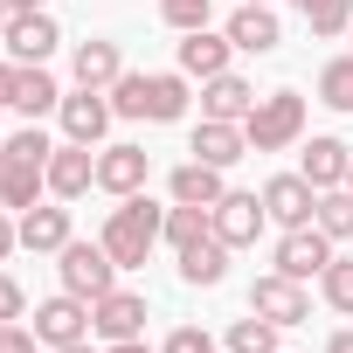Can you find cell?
Masks as SVG:
<instances>
[{
	"mask_svg": "<svg viewBox=\"0 0 353 353\" xmlns=\"http://www.w3.org/2000/svg\"><path fill=\"white\" fill-rule=\"evenodd\" d=\"M159 236H166V208H152L145 194H125V201L104 215V236H97V243L111 250V263H118V270H139V263L152 256V243H159Z\"/></svg>",
	"mask_w": 353,
	"mask_h": 353,
	"instance_id": "obj_1",
	"label": "cell"
},
{
	"mask_svg": "<svg viewBox=\"0 0 353 353\" xmlns=\"http://www.w3.org/2000/svg\"><path fill=\"white\" fill-rule=\"evenodd\" d=\"M243 132H250V152H291L305 139V97L298 90H263L250 104Z\"/></svg>",
	"mask_w": 353,
	"mask_h": 353,
	"instance_id": "obj_2",
	"label": "cell"
},
{
	"mask_svg": "<svg viewBox=\"0 0 353 353\" xmlns=\"http://www.w3.org/2000/svg\"><path fill=\"white\" fill-rule=\"evenodd\" d=\"M56 256H63V263H56V270H63V291H77V298H90V305L118 284V263H111L104 243H77V236H70Z\"/></svg>",
	"mask_w": 353,
	"mask_h": 353,
	"instance_id": "obj_3",
	"label": "cell"
},
{
	"mask_svg": "<svg viewBox=\"0 0 353 353\" xmlns=\"http://www.w3.org/2000/svg\"><path fill=\"white\" fill-rule=\"evenodd\" d=\"M250 312H263L270 325H312V291H305L298 277L270 270V277L250 284Z\"/></svg>",
	"mask_w": 353,
	"mask_h": 353,
	"instance_id": "obj_4",
	"label": "cell"
},
{
	"mask_svg": "<svg viewBox=\"0 0 353 353\" xmlns=\"http://www.w3.org/2000/svg\"><path fill=\"white\" fill-rule=\"evenodd\" d=\"M332 250H339V243H332L319 222H305V229H284V236H277V270H284V277H298V284H305V277H325Z\"/></svg>",
	"mask_w": 353,
	"mask_h": 353,
	"instance_id": "obj_5",
	"label": "cell"
},
{
	"mask_svg": "<svg viewBox=\"0 0 353 353\" xmlns=\"http://www.w3.org/2000/svg\"><path fill=\"white\" fill-rule=\"evenodd\" d=\"M8 63H49L56 56V42H63V28H56V14L49 8H21L14 21H8Z\"/></svg>",
	"mask_w": 353,
	"mask_h": 353,
	"instance_id": "obj_6",
	"label": "cell"
},
{
	"mask_svg": "<svg viewBox=\"0 0 353 353\" xmlns=\"http://www.w3.org/2000/svg\"><path fill=\"white\" fill-rule=\"evenodd\" d=\"M56 118H63V139L97 145V139L111 132V118H118V111H111V90H83V83H77V90L56 104Z\"/></svg>",
	"mask_w": 353,
	"mask_h": 353,
	"instance_id": "obj_7",
	"label": "cell"
},
{
	"mask_svg": "<svg viewBox=\"0 0 353 353\" xmlns=\"http://www.w3.org/2000/svg\"><path fill=\"white\" fill-rule=\"evenodd\" d=\"M35 339H42V346H77V339H90V298L56 291L49 305H35Z\"/></svg>",
	"mask_w": 353,
	"mask_h": 353,
	"instance_id": "obj_8",
	"label": "cell"
},
{
	"mask_svg": "<svg viewBox=\"0 0 353 353\" xmlns=\"http://www.w3.org/2000/svg\"><path fill=\"white\" fill-rule=\"evenodd\" d=\"M90 188H97V145L63 139V145L49 152V194H56V201H83Z\"/></svg>",
	"mask_w": 353,
	"mask_h": 353,
	"instance_id": "obj_9",
	"label": "cell"
},
{
	"mask_svg": "<svg viewBox=\"0 0 353 353\" xmlns=\"http://www.w3.org/2000/svg\"><path fill=\"white\" fill-rule=\"evenodd\" d=\"M312 208H319V188L305 181V173H277V181H263V215L277 229H305Z\"/></svg>",
	"mask_w": 353,
	"mask_h": 353,
	"instance_id": "obj_10",
	"label": "cell"
},
{
	"mask_svg": "<svg viewBox=\"0 0 353 353\" xmlns=\"http://www.w3.org/2000/svg\"><path fill=\"white\" fill-rule=\"evenodd\" d=\"M346 166H353V145L346 139H298V173H305V181L325 194V188H346Z\"/></svg>",
	"mask_w": 353,
	"mask_h": 353,
	"instance_id": "obj_11",
	"label": "cell"
},
{
	"mask_svg": "<svg viewBox=\"0 0 353 353\" xmlns=\"http://www.w3.org/2000/svg\"><path fill=\"white\" fill-rule=\"evenodd\" d=\"M263 222H270V215H263V194H236V188H229V194L215 201V236H222L229 250H250V243L263 236Z\"/></svg>",
	"mask_w": 353,
	"mask_h": 353,
	"instance_id": "obj_12",
	"label": "cell"
},
{
	"mask_svg": "<svg viewBox=\"0 0 353 353\" xmlns=\"http://www.w3.org/2000/svg\"><path fill=\"white\" fill-rule=\"evenodd\" d=\"M90 332H97V339H139V332H145V298L111 284V291L90 305Z\"/></svg>",
	"mask_w": 353,
	"mask_h": 353,
	"instance_id": "obj_13",
	"label": "cell"
},
{
	"mask_svg": "<svg viewBox=\"0 0 353 353\" xmlns=\"http://www.w3.org/2000/svg\"><path fill=\"white\" fill-rule=\"evenodd\" d=\"M145 173H152V159H145V145H104L97 152V188L104 194H145Z\"/></svg>",
	"mask_w": 353,
	"mask_h": 353,
	"instance_id": "obj_14",
	"label": "cell"
},
{
	"mask_svg": "<svg viewBox=\"0 0 353 353\" xmlns=\"http://www.w3.org/2000/svg\"><path fill=\"white\" fill-rule=\"evenodd\" d=\"M222 35L236 42V56H270V49L284 42L277 14H270V8H256V0H243V8L229 14V28H222Z\"/></svg>",
	"mask_w": 353,
	"mask_h": 353,
	"instance_id": "obj_15",
	"label": "cell"
},
{
	"mask_svg": "<svg viewBox=\"0 0 353 353\" xmlns=\"http://www.w3.org/2000/svg\"><path fill=\"white\" fill-rule=\"evenodd\" d=\"M229 56H236V42L229 35H208V28H188L181 35V49H173V63H181V77H222L229 70Z\"/></svg>",
	"mask_w": 353,
	"mask_h": 353,
	"instance_id": "obj_16",
	"label": "cell"
},
{
	"mask_svg": "<svg viewBox=\"0 0 353 353\" xmlns=\"http://www.w3.org/2000/svg\"><path fill=\"white\" fill-rule=\"evenodd\" d=\"M63 104V83L42 70V63H21L14 70V90H8V111H21V118H49Z\"/></svg>",
	"mask_w": 353,
	"mask_h": 353,
	"instance_id": "obj_17",
	"label": "cell"
},
{
	"mask_svg": "<svg viewBox=\"0 0 353 353\" xmlns=\"http://www.w3.org/2000/svg\"><path fill=\"white\" fill-rule=\"evenodd\" d=\"M188 152L229 173V166H236V159L250 152V132H243V125H229V118H201V125H194V145H188Z\"/></svg>",
	"mask_w": 353,
	"mask_h": 353,
	"instance_id": "obj_18",
	"label": "cell"
},
{
	"mask_svg": "<svg viewBox=\"0 0 353 353\" xmlns=\"http://www.w3.org/2000/svg\"><path fill=\"white\" fill-rule=\"evenodd\" d=\"M166 194L181 201V208H215L229 188H222V166H208V159H188V166H173Z\"/></svg>",
	"mask_w": 353,
	"mask_h": 353,
	"instance_id": "obj_19",
	"label": "cell"
},
{
	"mask_svg": "<svg viewBox=\"0 0 353 353\" xmlns=\"http://www.w3.org/2000/svg\"><path fill=\"white\" fill-rule=\"evenodd\" d=\"M70 70H77V83H83V90H111V83L125 77V56H118V42H104V35H90V42H77V56H70Z\"/></svg>",
	"mask_w": 353,
	"mask_h": 353,
	"instance_id": "obj_20",
	"label": "cell"
},
{
	"mask_svg": "<svg viewBox=\"0 0 353 353\" xmlns=\"http://www.w3.org/2000/svg\"><path fill=\"white\" fill-rule=\"evenodd\" d=\"M70 243V208H56V201H35V208H21V250H35V256H56Z\"/></svg>",
	"mask_w": 353,
	"mask_h": 353,
	"instance_id": "obj_21",
	"label": "cell"
},
{
	"mask_svg": "<svg viewBox=\"0 0 353 353\" xmlns=\"http://www.w3.org/2000/svg\"><path fill=\"white\" fill-rule=\"evenodd\" d=\"M250 104H256V90H250L236 70H222V77H208V83H201V118H229V125H243V118H250Z\"/></svg>",
	"mask_w": 353,
	"mask_h": 353,
	"instance_id": "obj_22",
	"label": "cell"
},
{
	"mask_svg": "<svg viewBox=\"0 0 353 353\" xmlns=\"http://www.w3.org/2000/svg\"><path fill=\"white\" fill-rule=\"evenodd\" d=\"M222 277H229V243L208 229L201 243H188V250H181V284L208 291V284H222Z\"/></svg>",
	"mask_w": 353,
	"mask_h": 353,
	"instance_id": "obj_23",
	"label": "cell"
},
{
	"mask_svg": "<svg viewBox=\"0 0 353 353\" xmlns=\"http://www.w3.org/2000/svg\"><path fill=\"white\" fill-rule=\"evenodd\" d=\"M145 118H152V125L188 118V77H181V70H159V77H145Z\"/></svg>",
	"mask_w": 353,
	"mask_h": 353,
	"instance_id": "obj_24",
	"label": "cell"
},
{
	"mask_svg": "<svg viewBox=\"0 0 353 353\" xmlns=\"http://www.w3.org/2000/svg\"><path fill=\"white\" fill-rule=\"evenodd\" d=\"M49 194V166H0V201L8 208H35Z\"/></svg>",
	"mask_w": 353,
	"mask_h": 353,
	"instance_id": "obj_25",
	"label": "cell"
},
{
	"mask_svg": "<svg viewBox=\"0 0 353 353\" xmlns=\"http://www.w3.org/2000/svg\"><path fill=\"white\" fill-rule=\"evenodd\" d=\"M312 222H319L332 243H353V188H325L319 208H312Z\"/></svg>",
	"mask_w": 353,
	"mask_h": 353,
	"instance_id": "obj_26",
	"label": "cell"
},
{
	"mask_svg": "<svg viewBox=\"0 0 353 353\" xmlns=\"http://www.w3.org/2000/svg\"><path fill=\"white\" fill-rule=\"evenodd\" d=\"M291 8L305 14L312 35H346L353 28V0H291Z\"/></svg>",
	"mask_w": 353,
	"mask_h": 353,
	"instance_id": "obj_27",
	"label": "cell"
},
{
	"mask_svg": "<svg viewBox=\"0 0 353 353\" xmlns=\"http://www.w3.org/2000/svg\"><path fill=\"white\" fill-rule=\"evenodd\" d=\"M208 229H215V208H181V201H173V208H166V236H159V243L188 250V243H201Z\"/></svg>",
	"mask_w": 353,
	"mask_h": 353,
	"instance_id": "obj_28",
	"label": "cell"
},
{
	"mask_svg": "<svg viewBox=\"0 0 353 353\" xmlns=\"http://www.w3.org/2000/svg\"><path fill=\"white\" fill-rule=\"evenodd\" d=\"M277 332H284V325H270L263 312H250V319L229 325V353H277Z\"/></svg>",
	"mask_w": 353,
	"mask_h": 353,
	"instance_id": "obj_29",
	"label": "cell"
},
{
	"mask_svg": "<svg viewBox=\"0 0 353 353\" xmlns=\"http://www.w3.org/2000/svg\"><path fill=\"white\" fill-rule=\"evenodd\" d=\"M49 152H56V145H49V132H42V125H28V132H14L8 145H0V166H49Z\"/></svg>",
	"mask_w": 353,
	"mask_h": 353,
	"instance_id": "obj_30",
	"label": "cell"
},
{
	"mask_svg": "<svg viewBox=\"0 0 353 353\" xmlns=\"http://www.w3.org/2000/svg\"><path fill=\"white\" fill-rule=\"evenodd\" d=\"M319 298H325L339 319H353V256H332V263H325V277H319Z\"/></svg>",
	"mask_w": 353,
	"mask_h": 353,
	"instance_id": "obj_31",
	"label": "cell"
},
{
	"mask_svg": "<svg viewBox=\"0 0 353 353\" xmlns=\"http://www.w3.org/2000/svg\"><path fill=\"white\" fill-rule=\"evenodd\" d=\"M319 104H332V111H353V56H332V63L319 70Z\"/></svg>",
	"mask_w": 353,
	"mask_h": 353,
	"instance_id": "obj_32",
	"label": "cell"
},
{
	"mask_svg": "<svg viewBox=\"0 0 353 353\" xmlns=\"http://www.w3.org/2000/svg\"><path fill=\"white\" fill-rule=\"evenodd\" d=\"M111 111H118V118H145V70H125V77L111 83Z\"/></svg>",
	"mask_w": 353,
	"mask_h": 353,
	"instance_id": "obj_33",
	"label": "cell"
},
{
	"mask_svg": "<svg viewBox=\"0 0 353 353\" xmlns=\"http://www.w3.org/2000/svg\"><path fill=\"white\" fill-rule=\"evenodd\" d=\"M159 14H166V28H208V14H215V0H159Z\"/></svg>",
	"mask_w": 353,
	"mask_h": 353,
	"instance_id": "obj_34",
	"label": "cell"
},
{
	"mask_svg": "<svg viewBox=\"0 0 353 353\" xmlns=\"http://www.w3.org/2000/svg\"><path fill=\"white\" fill-rule=\"evenodd\" d=\"M159 353H215V339H208V332H201V325H173V332H166V346H159Z\"/></svg>",
	"mask_w": 353,
	"mask_h": 353,
	"instance_id": "obj_35",
	"label": "cell"
},
{
	"mask_svg": "<svg viewBox=\"0 0 353 353\" xmlns=\"http://www.w3.org/2000/svg\"><path fill=\"white\" fill-rule=\"evenodd\" d=\"M21 312H28V291H21V284H14L8 270H0V325H14Z\"/></svg>",
	"mask_w": 353,
	"mask_h": 353,
	"instance_id": "obj_36",
	"label": "cell"
},
{
	"mask_svg": "<svg viewBox=\"0 0 353 353\" xmlns=\"http://www.w3.org/2000/svg\"><path fill=\"white\" fill-rule=\"evenodd\" d=\"M35 346H42V339H35V332H28L21 319H14L8 332H0V353H35Z\"/></svg>",
	"mask_w": 353,
	"mask_h": 353,
	"instance_id": "obj_37",
	"label": "cell"
},
{
	"mask_svg": "<svg viewBox=\"0 0 353 353\" xmlns=\"http://www.w3.org/2000/svg\"><path fill=\"white\" fill-rule=\"evenodd\" d=\"M14 250H21V222H8V215H0V263H8Z\"/></svg>",
	"mask_w": 353,
	"mask_h": 353,
	"instance_id": "obj_38",
	"label": "cell"
},
{
	"mask_svg": "<svg viewBox=\"0 0 353 353\" xmlns=\"http://www.w3.org/2000/svg\"><path fill=\"white\" fill-rule=\"evenodd\" d=\"M325 353H353V325H346V332H332V339H325Z\"/></svg>",
	"mask_w": 353,
	"mask_h": 353,
	"instance_id": "obj_39",
	"label": "cell"
},
{
	"mask_svg": "<svg viewBox=\"0 0 353 353\" xmlns=\"http://www.w3.org/2000/svg\"><path fill=\"white\" fill-rule=\"evenodd\" d=\"M14 70L21 63H0V104H8V90H14Z\"/></svg>",
	"mask_w": 353,
	"mask_h": 353,
	"instance_id": "obj_40",
	"label": "cell"
},
{
	"mask_svg": "<svg viewBox=\"0 0 353 353\" xmlns=\"http://www.w3.org/2000/svg\"><path fill=\"white\" fill-rule=\"evenodd\" d=\"M111 353H152L145 339H111Z\"/></svg>",
	"mask_w": 353,
	"mask_h": 353,
	"instance_id": "obj_41",
	"label": "cell"
},
{
	"mask_svg": "<svg viewBox=\"0 0 353 353\" xmlns=\"http://www.w3.org/2000/svg\"><path fill=\"white\" fill-rule=\"evenodd\" d=\"M49 353H90V339H77V346H49Z\"/></svg>",
	"mask_w": 353,
	"mask_h": 353,
	"instance_id": "obj_42",
	"label": "cell"
},
{
	"mask_svg": "<svg viewBox=\"0 0 353 353\" xmlns=\"http://www.w3.org/2000/svg\"><path fill=\"white\" fill-rule=\"evenodd\" d=\"M8 21H14V8H8V0H0V35H8Z\"/></svg>",
	"mask_w": 353,
	"mask_h": 353,
	"instance_id": "obj_43",
	"label": "cell"
},
{
	"mask_svg": "<svg viewBox=\"0 0 353 353\" xmlns=\"http://www.w3.org/2000/svg\"><path fill=\"white\" fill-rule=\"evenodd\" d=\"M8 8H14V14H21V8H49V0H8Z\"/></svg>",
	"mask_w": 353,
	"mask_h": 353,
	"instance_id": "obj_44",
	"label": "cell"
},
{
	"mask_svg": "<svg viewBox=\"0 0 353 353\" xmlns=\"http://www.w3.org/2000/svg\"><path fill=\"white\" fill-rule=\"evenodd\" d=\"M346 188H353V166H346Z\"/></svg>",
	"mask_w": 353,
	"mask_h": 353,
	"instance_id": "obj_45",
	"label": "cell"
},
{
	"mask_svg": "<svg viewBox=\"0 0 353 353\" xmlns=\"http://www.w3.org/2000/svg\"><path fill=\"white\" fill-rule=\"evenodd\" d=\"M256 8H270V0H256Z\"/></svg>",
	"mask_w": 353,
	"mask_h": 353,
	"instance_id": "obj_46",
	"label": "cell"
},
{
	"mask_svg": "<svg viewBox=\"0 0 353 353\" xmlns=\"http://www.w3.org/2000/svg\"><path fill=\"white\" fill-rule=\"evenodd\" d=\"M0 332H8V325H0Z\"/></svg>",
	"mask_w": 353,
	"mask_h": 353,
	"instance_id": "obj_47",
	"label": "cell"
},
{
	"mask_svg": "<svg viewBox=\"0 0 353 353\" xmlns=\"http://www.w3.org/2000/svg\"><path fill=\"white\" fill-rule=\"evenodd\" d=\"M0 111H8V104H0Z\"/></svg>",
	"mask_w": 353,
	"mask_h": 353,
	"instance_id": "obj_48",
	"label": "cell"
},
{
	"mask_svg": "<svg viewBox=\"0 0 353 353\" xmlns=\"http://www.w3.org/2000/svg\"><path fill=\"white\" fill-rule=\"evenodd\" d=\"M346 35H353V28H346Z\"/></svg>",
	"mask_w": 353,
	"mask_h": 353,
	"instance_id": "obj_49",
	"label": "cell"
}]
</instances>
